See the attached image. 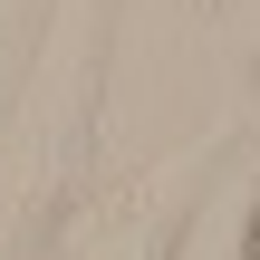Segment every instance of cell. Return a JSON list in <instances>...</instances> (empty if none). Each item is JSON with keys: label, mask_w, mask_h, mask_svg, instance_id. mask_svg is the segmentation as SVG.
Wrapping results in <instances>:
<instances>
[{"label": "cell", "mask_w": 260, "mask_h": 260, "mask_svg": "<svg viewBox=\"0 0 260 260\" xmlns=\"http://www.w3.org/2000/svg\"><path fill=\"white\" fill-rule=\"evenodd\" d=\"M251 260H260V222H251Z\"/></svg>", "instance_id": "cell-1"}]
</instances>
